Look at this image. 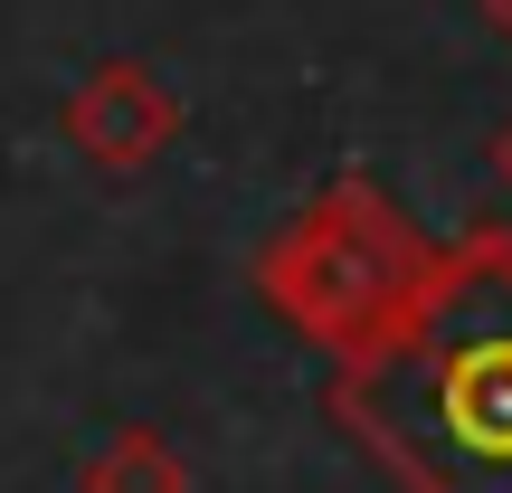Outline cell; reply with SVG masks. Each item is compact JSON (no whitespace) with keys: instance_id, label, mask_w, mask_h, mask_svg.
<instances>
[{"instance_id":"1","label":"cell","mask_w":512,"mask_h":493,"mask_svg":"<svg viewBox=\"0 0 512 493\" xmlns=\"http://www.w3.org/2000/svg\"><path fill=\"white\" fill-rule=\"evenodd\" d=\"M332 418L408 493H512V228H465L380 342L332 361Z\"/></svg>"},{"instance_id":"2","label":"cell","mask_w":512,"mask_h":493,"mask_svg":"<svg viewBox=\"0 0 512 493\" xmlns=\"http://www.w3.org/2000/svg\"><path fill=\"white\" fill-rule=\"evenodd\" d=\"M437 247L380 181H323L256 256V294L275 323H294L323 361H351L399 323V304L427 285Z\"/></svg>"},{"instance_id":"3","label":"cell","mask_w":512,"mask_h":493,"mask_svg":"<svg viewBox=\"0 0 512 493\" xmlns=\"http://www.w3.org/2000/svg\"><path fill=\"white\" fill-rule=\"evenodd\" d=\"M57 133H67L76 162H95L105 181H133V171H152L181 143V95H171L143 57H105V67H86L76 95L57 105Z\"/></svg>"},{"instance_id":"4","label":"cell","mask_w":512,"mask_h":493,"mask_svg":"<svg viewBox=\"0 0 512 493\" xmlns=\"http://www.w3.org/2000/svg\"><path fill=\"white\" fill-rule=\"evenodd\" d=\"M76 493H190V465H181V446H171L162 427L124 418V427L95 437L86 465H76Z\"/></svg>"},{"instance_id":"5","label":"cell","mask_w":512,"mask_h":493,"mask_svg":"<svg viewBox=\"0 0 512 493\" xmlns=\"http://www.w3.org/2000/svg\"><path fill=\"white\" fill-rule=\"evenodd\" d=\"M494 181L512 190V114H503V133H494Z\"/></svg>"},{"instance_id":"6","label":"cell","mask_w":512,"mask_h":493,"mask_svg":"<svg viewBox=\"0 0 512 493\" xmlns=\"http://www.w3.org/2000/svg\"><path fill=\"white\" fill-rule=\"evenodd\" d=\"M484 29H494L503 48H512V0H484Z\"/></svg>"}]
</instances>
